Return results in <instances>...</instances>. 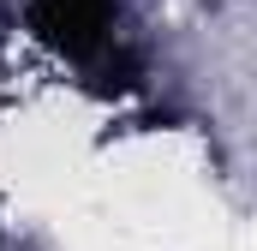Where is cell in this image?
<instances>
[{"mask_svg":"<svg viewBox=\"0 0 257 251\" xmlns=\"http://www.w3.org/2000/svg\"><path fill=\"white\" fill-rule=\"evenodd\" d=\"M120 0H30V30L60 60L102 72L120 66Z\"/></svg>","mask_w":257,"mask_h":251,"instance_id":"1","label":"cell"}]
</instances>
